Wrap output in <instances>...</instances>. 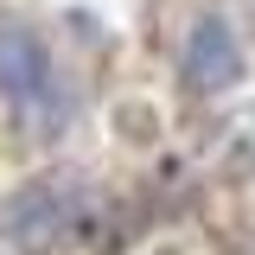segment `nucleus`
Masks as SVG:
<instances>
[{
	"label": "nucleus",
	"mask_w": 255,
	"mask_h": 255,
	"mask_svg": "<svg viewBox=\"0 0 255 255\" xmlns=\"http://www.w3.org/2000/svg\"><path fill=\"white\" fill-rule=\"evenodd\" d=\"M236 38H230V26L223 19H198L185 38V83L191 90H223L230 77H236Z\"/></svg>",
	"instance_id": "obj_1"
},
{
	"label": "nucleus",
	"mask_w": 255,
	"mask_h": 255,
	"mask_svg": "<svg viewBox=\"0 0 255 255\" xmlns=\"http://www.w3.org/2000/svg\"><path fill=\"white\" fill-rule=\"evenodd\" d=\"M45 90V51L26 26H0V96L13 102H32Z\"/></svg>",
	"instance_id": "obj_2"
}]
</instances>
